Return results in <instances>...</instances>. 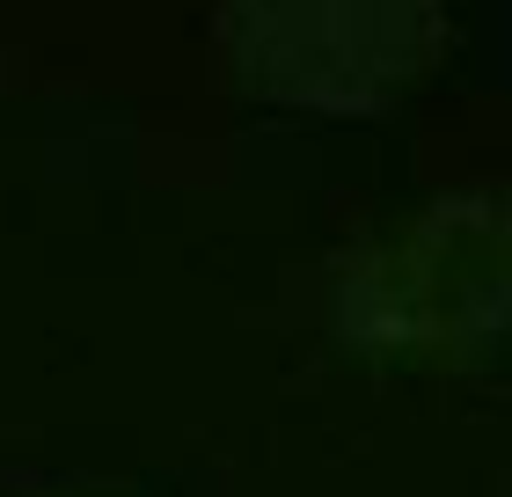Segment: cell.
I'll return each instance as SVG.
<instances>
[{"label": "cell", "mask_w": 512, "mask_h": 497, "mask_svg": "<svg viewBox=\"0 0 512 497\" xmlns=\"http://www.w3.org/2000/svg\"><path fill=\"white\" fill-rule=\"evenodd\" d=\"M220 37L235 74L264 96L308 103L315 74L337 66V110H359L425 74L447 22L432 8H235Z\"/></svg>", "instance_id": "2"}, {"label": "cell", "mask_w": 512, "mask_h": 497, "mask_svg": "<svg viewBox=\"0 0 512 497\" xmlns=\"http://www.w3.org/2000/svg\"><path fill=\"white\" fill-rule=\"evenodd\" d=\"M505 322V205L461 191L403 220L337 278V329L366 351L483 359Z\"/></svg>", "instance_id": "1"}]
</instances>
